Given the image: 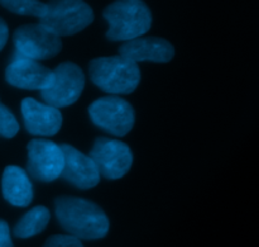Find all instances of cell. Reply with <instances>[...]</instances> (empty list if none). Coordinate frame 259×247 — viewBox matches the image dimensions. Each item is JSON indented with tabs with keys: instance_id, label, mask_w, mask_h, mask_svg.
<instances>
[{
	"instance_id": "obj_1",
	"label": "cell",
	"mask_w": 259,
	"mask_h": 247,
	"mask_svg": "<svg viewBox=\"0 0 259 247\" xmlns=\"http://www.w3.org/2000/svg\"><path fill=\"white\" fill-rule=\"evenodd\" d=\"M55 212L61 227L78 240H100L109 232L106 213L90 200L62 195L55 200Z\"/></svg>"
},
{
	"instance_id": "obj_2",
	"label": "cell",
	"mask_w": 259,
	"mask_h": 247,
	"mask_svg": "<svg viewBox=\"0 0 259 247\" xmlns=\"http://www.w3.org/2000/svg\"><path fill=\"white\" fill-rule=\"evenodd\" d=\"M109 23L106 38L110 41H128L143 37L152 25V13L148 5L139 0H119L104 9Z\"/></svg>"
},
{
	"instance_id": "obj_3",
	"label": "cell",
	"mask_w": 259,
	"mask_h": 247,
	"mask_svg": "<svg viewBox=\"0 0 259 247\" xmlns=\"http://www.w3.org/2000/svg\"><path fill=\"white\" fill-rule=\"evenodd\" d=\"M89 76L99 89L116 96L132 94L141 81L138 65L119 55L91 60Z\"/></svg>"
},
{
	"instance_id": "obj_4",
	"label": "cell",
	"mask_w": 259,
	"mask_h": 247,
	"mask_svg": "<svg viewBox=\"0 0 259 247\" xmlns=\"http://www.w3.org/2000/svg\"><path fill=\"white\" fill-rule=\"evenodd\" d=\"M46 7L45 15L39 18V24L60 38L76 34L94 22L93 9L81 0L48 2Z\"/></svg>"
},
{
	"instance_id": "obj_5",
	"label": "cell",
	"mask_w": 259,
	"mask_h": 247,
	"mask_svg": "<svg viewBox=\"0 0 259 247\" xmlns=\"http://www.w3.org/2000/svg\"><path fill=\"white\" fill-rule=\"evenodd\" d=\"M89 116L95 126L116 137H124L132 131L136 121L133 107L116 95L96 99L89 107Z\"/></svg>"
},
{
	"instance_id": "obj_6",
	"label": "cell",
	"mask_w": 259,
	"mask_h": 247,
	"mask_svg": "<svg viewBox=\"0 0 259 247\" xmlns=\"http://www.w3.org/2000/svg\"><path fill=\"white\" fill-rule=\"evenodd\" d=\"M50 86L40 91L46 104L56 109L72 105L80 99L85 88V74L73 62H62L52 70Z\"/></svg>"
},
{
	"instance_id": "obj_7",
	"label": "cell",
	"mask_w": 259,
	"mask_h": 247,
	"mask_svg": "<svg viewBox=\"0 0 259 247\" xmlns=\"http://www.w3.org/2000/svg\"><path fill=\"white\" fill-rule=\"evenodd\" d=\"M13 41L15 56L33 61L52 58L62 50L61 38L39 23L20 25L13 34Z\"/></svg>"
},
{
	"instance_id": "obj_8",
	"label": "cell",
	"mask_w": 259,
	"mask_h": 247,
	"mask_svg": "<svg viewBox=\"0 0 259 247\" xmlns=\"http://www.w3.org/2000/svg\"><path fill=\"white\" fill-rule=\"evenodd\" d=\"M99 174L105 179L118 180L131 170L133 154L125 142L99 137L94 142L90 155Z\"/></svg>"
},
{
	"instance_id": "obj_9",
	"label": "cell",
	"mask_w": 259,
	"mask_h": 247,
	"mask_svg": "<svg viewBox=\"0 0 259 247\" xmlns=\"http://www.w3.org/2000/svg\"><path fill=\"white\" fill-rule=\"evenodd\" d=\"M27 171L34 180L51 183L61 177L65 165L60 145L51 139L35 138L28 144Z\"/></svg>"
},
{
	"instance_id": "obj_10",
	"label": "cell",
	"mask_w": 259,
	"mask_h": 247,
	"mask_svg": "<svg viewBox=\"0 0 259 247\" xmlns=\"http://www.w3.org/2000/svg\"><path fill=\"white\" fill-rule=\"evenodd\" d=\"M52 70L38 61L15 56L5 68L8 84L23 90H45L52 81Z\"/></svg>"
},
{
	"instance_id": "obj_11",
	"label": "cell",
	"mask_w": 259,
	"mask_h": 247,
	"mask_svg": "<svg viewBox=\"0 0 259 247\" xmlns=\"http://www.w3.org/2000/svg\"><path fill=\"white\" fill-rule=\"evenodd\" d=\"M27 131L33 136L51 137L58 133L62 126V114L48 104L33 98L23 99L20 104Z\"/></svg>"
},
{
	"instance_id": "obj_12",
	"label": "cell",
	"mask_w": 259,
	"mask_h": 247,
	"mask_svg": "<svg viewBox=\"0 0 259 247\" xmlns=\"http://www.w3.org/2000/svg\"><path fill=\"white\" fill-rule=\"evenodd\" d=\"M65 157L62 177L63 180L71 183L78 189H91L100 182V174L95 164L88 155L71 145H60Z\"/></svg>"
},
{
	"instance_id": "obj_13",
	"label": "cell",
	"mask_w": 259,
	"mask_h": 247,
	"mask_svg": "<svg viewBox=\"0 0 259 247\" xmlns=\"http://www.w3.org/2000/svg\"><path fill=\"white\" fill-rule=\"evenodd\" d=\"M119 56L137 65L143 61L166 63L174 58L175 48L162 37H138L124 42L119 47Z\"/></svg>"
},
{
	"instance_id": "obj_14",
	"label": "cell",
	"mask_w": 259,
	"mask_h": 247,
	"mask_svg": "<svg viewBox=\"0 0 259 247\" xmlns=\"http://www.w3.org/2000/svg\"><path fill=\"white\" fill-rule=\"evenodd\" d=\"M3 197L14 207L24 208L32 203L34 193L27 171L19 166H7L2 178Z\"/></svg>"
},
{
	"instance_id": "obj_15",
	"label": "cell",
	"mask_w": 259,
	"mask_h": 247,
	"mask_svg": "<svg viewBox=\"0 0 259 247\" xmlns=\"http://www.w3.org/2000/svg\"><path fill=\"white\" fill-rule=\"evenodd\" d=\"M50 210L43 205L32 208L28 210L15 225L13 233L18 238H30L45 231L50 222Z\"/></svg>"
},
{
	"instance_id": "obj_16",
	"label": "cell",
	"mask_w": 259,
	"mask_h": 247,
	"mask_svg": "<svg viewBox=\"0 0 259 247\" xmlns=\"http://www.w3.org/2000/svg\"><path fill=\"white\" fill-rule=\"evenodd\" d=\"M0 4L9 12L20 15H33L42 18L46 13V3L37 0H2Z\"/></svg>"
},
{
	"instance_id": "obj_17",
	"label": "cell",
	"mask_w": 259,
	"mask_h": 247,
	"mask_svg": "<svg viewBox=\"0 0 259 247\" xmlns=\"http://www.w3.org/2000/svg\"><path fill=\"white\" fill-rule=\"evenodd\" d=\"M19 132V123L14 114L5 105H0V136L4 138H13Z\"/></svg>"
},
{
	"instance_id": "obj_18",
	"label": "cell",
	"mask_w": 259,
	"mask_h": 247,
	"mask_svg": "<svg viewBox=\"0 0 259 247\" xmlns=\"http://www.w3.org/2000/svg\"><path fill=\"white\" fill-rule=\"evenodd\" d=\"M43 247H83L78 238L70 235H53L46 241Z\"/></svg>"
},
{
	"instance_id": "obj_19",
	"label": "cell",
	"mask_w": 259,
	"mask_h": 247,
	"mask_svg": "<svg viewBox=\"0 0 259 247\" xmlns=\"http://www.w3.org/2000/svg\"><path fill=\"white\" fill-rule=\"evenodd\" d=\"M0 247H14L10 238L9 226L4 220H0Z\"/></svg>"
},
{
	"instance_id": "obj_20",
	"label": "cell",
	"mask_w": 259,
	"mask_h": 247,
	"mask_svg": "<svg viewBox=\"0 0 259 247\" xmlns=\"http://www.w3.org/2000/svg\"><path fill=\"white\" fill-rule=\"evenodd\" d=\"M8 36H9V29H8L7 23L4 22L3 18H0V51L7 45Z\"/></svg>"
},
{
	"instance_id": "obj_21",
	"label": "cell",
	"mask_w": 259,
	"mask_h": 247,
	"mask_svg": "<svg viewBox=\"0 0 259 247\" xmlns=\"http://www.w3.org/2000/svg\"><path fill=\"white\" fill-rule=\"evenodd\" d=\"M0 105H2V103H0Z\"/></svg>"
}]
</instances>
